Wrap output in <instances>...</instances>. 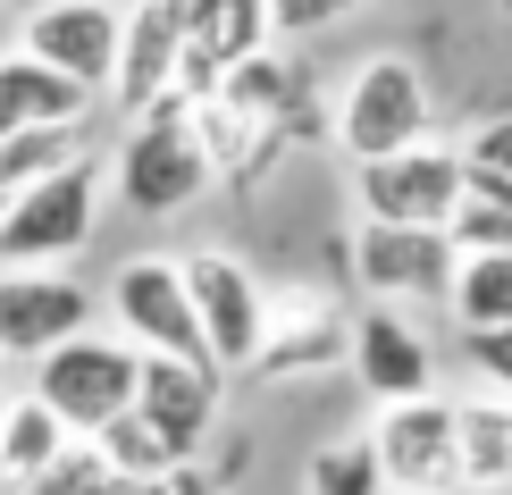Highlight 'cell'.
<instances>
[{
    "label": "cell",
    "instance_id": "obj_3",
    "mask_svg": "<svg viewBox=\"0 0 512 495\" xmlns=\"http://www.w3.org/2000/svg\"><path fill=\"white\" fill-rule=\"evenodd\" d=\"M429 118H437L429 110V76H420L403 51H378V59H361L353 84L336 93L328 135H336L345 160H387V152L429 143Z\"/></svg>",
    "mask_w": 512,
    "mask_h": 495
},
{
    "label": "cell",
    "instance_id": "obj_12",
    "mask_svg": "<svg viewBox=\"0 0 512 495\" xmlns=\"http://www.w3.org/2000/svg\"><path fill=\"white\" fill-rule=\"evenodd\" d=\"M345 353H353V311H336L319 286H286L269 294V328L244 378H319L345 370Z\"/></svg>",
    "mask_w": 512,
    "mask_h": 495
},
{
    "label": "cell",
    "instance_id": "obj_10",
    "mask_svg": "<svg viewBox=\"0 0 512 495\" xmlns=\"http://www.w3.org/2000/svg\"><path fill=\"white\" fill-rule=\"evenodd\" d=\"M454 261H462V244L445 227H387V219L353 227V277L370 303H445Z\"/></svg>",
    "mask_w": 512,
    "mask_h": 495
},
{
    "label": "cell",
    "instance_id": "obj_18",
    "mask_svg": "<svg viewBox=\"0 0 512 495\" xmlns=\"http://www.w3.org/2000/svg\"><path fill=\"white\" fill-rule=\"evenodd\" d=\"M68 428L51 420V403H34V395H9V412H0V495H26L42 470H51L59 454H68Z\"/></svg>",
    "mask_w": 512,
    "mask_h": 495
},
{
    "label": "cell",
    "instance_id": "obj_9",
    "mask_svg": "<svg viewBox=\"0 0 512 495\" xmlns=\"http://www.w3.org/2000/svg\"><path fill=\"white\" fill-rule=\"evenodd\" d=\"M110 319L135 353H185V361H210L202 353V319H194V294H185V261L168 252H135L118 277H110Z\"/></svg>",
    "mask_w": 512,
    "mask_h": 495
},
{
    "label": "cell",
    "instance_id": "obj_4",
    "mask_svg": "<svg viewBox=\"0 0 512 495\" xmlns=\"http://www.w3.org/2000/svg\"><path fill=\"white\" fill-rule=\"evenodd\" d=\"M135 370H143V353H135L126 336L84 328V336L51 344V353L34 361V386H26V395L51 403V420L68 428V437H93V428H110L118 412H135Z\"/></svg>",
    "mask_w": 512,
    "mask_h": 495
},
{
    "label": "cell",
    "instance_id": "obj_5",
    "mask_svg": "<svg viewBox=\"0 0 512 495\" xmlns=\"http://www.w3.org/2000/svg\"><path fill=\"white\" fill-rule=\"evenodd\" d=\"M361 437L378 454L387 495H462V437H454V403L445 395L378 403V420Z\"/></svg>",
    "mask_w": 512,
    "mask_h": 495
},
{
    "label": "cell",
    "instance_id": "obj_22",
    "mask_svg": "<svg viewBox=\"0 0 512 495\" xmlns=\"http://www.w3.org/2000/svg\"><path fill=\"white\" fill-rule=\"evenodd\" d=\"M303 495H387L370 437H336V445H319L311 470H303Z\"/></svg>",
    "mask_w": 512,
    "mask_h": 495
},
{
    "label": "cell",
    "instance_id": "obj_17",
    "mask_svg": "<svg viewBox=\"0 0 512 495\" xmlns=\"http://www.w3.org/2000/svg\"><path fill=\"white\" fill-rule=\"evenodd\" d=\"M84 118H93V93H76L68 76H51L26 51H0V143L26 126H84Z\"/></svg>",
    "mask_w": 512,
    "mask_h": 495
},
{
    "label": "cell",
    "instance_id": "obj_26",
    "mask_svg": "<svg viewBox=\"0 0 512 495\" xmlns=\"http://www.w3.org/2000/svg\"><path fill=\"white\" fill-rule=\"evenodd\" d=\"M445 235H454L462 252H512V202H479V193H471Z\"/></svg>",
    "mask_w": 512,
    "mask_h": 495
},
{
    "label": "cell",
    "instance_id": "obj_1",
    "mask_svg": "<svg viewBox=\"0 0 512 495\" xmlns=\"http://www.w3.org/2000/svg\"><path fill=\"white\" fill-rule=\"evenodd\" d=\"M110 185H118V202L135 210V219H177V210H194L202 193L219 185L202 135H194V101L168 93L152 110H135V126H126V143L110 160Z\"/></svg>",
    "mask_w": 512,
    "mask_h": 495
},
{
    "label": "cell",
    "instance_id": "obj_30",
    "mask_svg": "<svg viewBox=\"0 0 512 495\" xmlns=\"http://www.w3.org/2000/svg\"><path fill=\"white\" fill-rule=\"evenodd\" d=\"M118 9H126V0H118Z\"/></svg>",
    "mask_w": 512,
    "mask_h": 495
},
{
    "label": "cell",
    "instance_id": "obj_19",
    "mask_svg": "<svg viewBox=\"0 0 512 495\" xmlns=\"http://www.w3.org/2000/svg\"><path fill=\"white\" fill-rule=\"evenodd\" d=\"M454 437H462V487L504 495L512 487V403L504 395L454 403Z\"/></svg>",
    "mask_w": 512,
    "mask_h": 495
},
{
    "label": "cell",
    "instance_id": "obj_11",
    "mask_svg": "<svg viewBox=\"0 0 512 495\" xmlns=\"http://www.w3.org/2000/svg\"><path fill=\"white\" fill-rule=\"evenodd\" d=\"M219 403H227V370L219 361H185V353H143L135 370V412L160 428V445L177 462H194L219 428Z\"/></svg>",
    "mask_w": 512,
    "mask_h": 495
},
{
    "label": "cell",
    "instance_id": "obj_15",
    "mask_svg": "<svg viewBox=\"0 0 512 495\" xmlns=\"http://www.w3.org/2000/svg\"><path fill=\"white\" fill-rule=\"evenodd\" d=\"M177 9H185V59H177L185 101L219 93V76H236L252 51H269V0H177Z\"/></svg>",
    "mask_w": 512,
    "mask_h": 495
},
{
    "label": "cell",
    "instance_id": "obj_28",
    "mask_svg": "<svg viewBox=\"0 0 512 495\" xmlns=\"http://www.w3.org/2000/svg\"><path fill=\"white\" fill-rule=\"evenodd\" d=\"M0 412H9V386H0Z\"/></svg>",
    "mask_w": 512,
    "mask_h": 495
},
{
    "label": "cell",
    "instance_id": "obj_20",
    "mask_svg": "<svg viewBox=\"0 0 512 495\" xmlns=\"http://www.w3.org/2000/svg\"><path fill=\"white\" fill-rule=\"evenodd\" d=\"M445 311H454V328H496V319H512V252H462L454 286H445Z\"/></svg>",
    "mask_w": 512,
    "mask_h": 495
},
{
    "label": "cell",
    "instance_id": "obj_24",
    "mask_svg": "<svg viewBox=\"0 0 512 495\" xmlns=\"http://www.w3.org/2000/svg\"><path fill=\"white\" fill-rule=\"evenodd\" d=\"M462 185L479 193V202H512V110L487 118L471 143H462Z\"/></svg>",
    "mask_w": 512,
    "mask_h": 495
},
{
    "label": "cell",
    "instance_id": "obj_21",
    "mask_svg": "<svg viewBox=\"0 0 512 495\" xmlns=\"http://www.w3.org/2000/svg\"><path fill=\"white\" fill-rule=\"evenodd\" d=\"M93 118L84 126H26V135H9L0 143V202H9L17 185H34V177H51V168H68L76 152H93Z\"/></svg>",
    "mask_w": 512,
    "mask_h": 495
},
{
    "label": "cell",
    "instance_id": "obj_23",
    "mask_svg": "<svg viewBox=\"0 0 512 495\" xmlns=\"http://www.w3.org/2000/svg\"><path fill=\"white\" fill-rule=\"evenodd\" d=\"M93 445H101V462H110L118 479H160V470H177V454L160 445V428L143 412H118L110 428H93Z\"/></svg>",
    "mask_w": 512,
    "mask_h": 495
},
{
    "label": "cell",
    "instance_id": "obj_29",
    "mask_svg": "<svg viewBox=\"0 0 512 495\" xmlns=\"http://www.w3.org/2000/svg\"><path fill=\"white\" fill-rule=\"evenodd\" d=\"M496 9H504V17H512V0H496Z\"/></svg>",
    "mask_w": 512,
    "mask_h": 495
},
{
    "label": "cell",
    "instance_id": "obj_2",
    "mask_svg": "<svg viewBox=\"0 0 512 495\" xmlns=\"http://www.w3.org/2000/svg\"><path fill=\"white\" fill-rule=\"evenodd\" d=\"M101 193H110V168L93 152H76L68 168L17 185L0 202V269H68L101 227Z\"/></svg>",
    "mask_w": 512,
    "mask_h": 495
},
{
    "label": "cell",
    "instance_id": "obj_7",
    "mask_svg": "<svg viewBox=\"0 0 512 495\" xmlns=\"http://www.w3.org/2000/svg\"><path fill=\"white\" fill-rule=\"evenodd\" d=\"M185 294H194V319H202V353L227 378H244L252 353H261V328H269V286L236 252L202 244V252H185Z\"/></svg>",
    "mask_w": 512,
    "mask_h": 495
},
{
    "label": "cell",
    "instance_id": "obj_8",
    "mask_svg": "<svg viewBox=\"0 0 512 495\" xmlns=\"http://www.w3.org/2000/svg\"><path fill=\"white\" fill-rule=\"evenodd\" d=\"M118 17H126L118 0H34L26 26H17V51L101 101L118 76Z\"/></svg>",
    "mask_w": 512,
    "mask_h": 495
},
{
    "label": "cell",
    "instance_id": "obj_27",
    "mask_svg": "<svg viewBox=\"0 0 512 495\" xmlns=\"http://www.w3.org/2000/svg\"><path fill=\"white\" fill-rule=\"evenodd\" d=\"M361 0H269V42H303V34H328L336 17H353Z\"/></svg>",
    "mask_w": 512,
    "mask_h": 495
},
{
    "label": "cell",
    "instance_id": "obj_13",
    "mask_svg": "<svg viewBox=\"0 0 512 495\" xmlns=\"http://www.w3.org/2000/svg\"><path fill=\"white\" fill-rule=\"evenodd\" d=\"M84 328H93V294L68 269H0V370L9 361L34 370L51 344H68Z\"/></svg>",
    "mask_w": 512,
    "mask_h": 495
},
{
    "label": "cell",
    "instance_id": "obj_25",
    "mask_svg": "<svg viewBox=\"0 0 512 495\" xmlns=\"http://www.w3.org/2000/svg\"><path fill=\"white\" fill-rule=\"evenodd\" d=\"M462 361H471V378H487V395L512 403V319H496V328H462Z\"/></svg>",
    "mask_w": 512,
    "mask_h": 495
},
{
    "label": "cell",
    "instance_id": "obj_14",
    "mask_svg": "<svg viewBox=\"0 0 512 495\" xmlns=\"http://www.w3.org/2000/svg\"><path fill=\"white\" fill-rule=\"evenodd\" d=\"M353 378L370 386V403H412L437 395V344L403 303H361L353 311Z\"/></svg>",
    "mask_w": 512,
    "mask_h": 495
},
{
    "label": "cell",
    "instance_id": "obj_6",
    "mask_svg": "<svg viewBox=\"0 0 512 495\" xmlns=\"http://www.w3.org/2000/svg\"><path fill=\"white\" fill-rule=\"evenodd\" d=\"M353 202L361 219H387V227H454V210L471 202L462 152L412 143V152H387V160H353Z\"/></svg>",
    "mask_w": 512,
    "mask_h": 495
},
{
    "label": "cell",
    "instance_id": "obj_16",
    "mask_svg": "<svg viewBox=\"0 0 512 495\" xmlns=\"http://www.w3.org/2000/svg\"><path fill=\"white\" fill-rule=\"evenodd\" d=\"M177 59H185V9H177V0H126L110 101L126 118L152 110V101H168V93H177Z\"/></svg>",
    "mask_w": 512,
    "mask_h": 495
}]
</instances>
